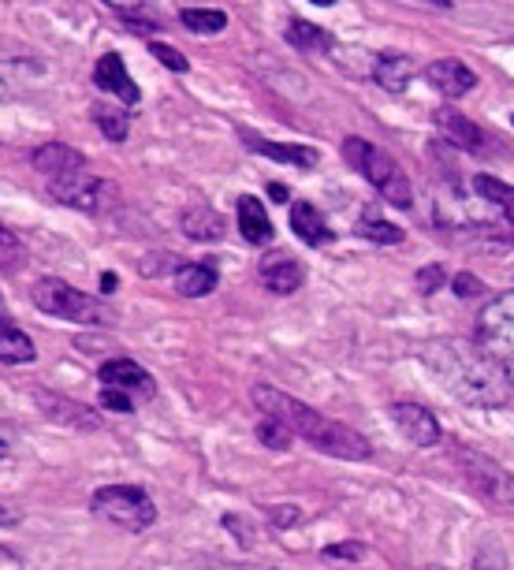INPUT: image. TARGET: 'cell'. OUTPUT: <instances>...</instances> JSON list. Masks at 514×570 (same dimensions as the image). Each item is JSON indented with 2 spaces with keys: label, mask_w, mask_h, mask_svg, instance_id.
I'll use <instances>...</instances> for the list:
<instances>
[{
  "label": "cell",
  "mask_w": 514,
  "mask_h": 570,
  "mask_svg": "<svg viewBox=\"0 0 514 570\" xmlns=\"http://www.w3.org/2000/svg\"><path fill=\"white\" fill-rule=\"evenodd\" d=\"M422 362L466 407L500 410L514 396V376L477 339H440L422 350Z\"/></svg>",
  "instance_id": "6da1fadb"
},
{
  "label": "cell",
  "mask_w": 514,
  "mask_h": 570,
  "mask_svg": "<svg viewBox=\"0 0 514 570\" xmlns=\"http://www.w3.org/2000/svg\"><path fill=\"white\" fill-rule=\"evenodd\" d=\"M254 402H258V410H265V418L284 422L294 436L310 441L317 451L333 455V459L365 462L373 455V444L365 441L359 429L336 422V418H325L321 410L306 407L302 399L287 396V392L273 388V384H254Z\"/></svg>",
  "instance_id": "7a4b0ae2"
},
{
  "label": "cell",
  "mask_w": 514,
  "mask_h": 570,
  "mask_svg": "<svg viewBox=\"0 0 514 570\" xmlns=\"http://www.w3.org/2000/svg\"><path fill=\"white\" fill-rule=\"evenodd\" d=\"M343 161L351 164L354 172H362L365 179L380 190V198H385L388 206H396V209H411L414 206L411 179H406V172L399 169L396 157L385 153L380 146H373V142H365V138L351 135V138H343Z\"/></svg>",
  "instance_id": "3957f363"
},
{
  "label": "cell",
  "mask_w": 514,
  "mask_h": 570,
  "mask_svg": "<svg viewBox=\"0 0 514 570\" xmlns=\"http://www.w3.org/2000/svg\"><path fill=\"white\" fill-rule=\"evenodd\" d=\"M93 515L112 525H120V530L127 533H142L150 530L156 522V507L146 488L138 485H109V488H98L90 499Z\"/></svg>",
  "instance_id": "277c9868"
},
{
  "label": "cell",
  "mask_w": 514,
  "mask_h": 570,
  "mask_svg": "<svg viewBox=\"0 0 514 570\" xmlns=\"http://www.w3.org/2000/svg\"><path fill=\"white\" fill-rule=\"evenodd\" d=\"M34 306L49 318H60V321H72V324H104V310L93 302L90 295H83L78 287H72L67 280H57V276H46L34 284Z\"/></svg>",
  "instance_id": "5b68a950"
},
{
  "label": "cell",
  "mask_w": 514,
  "mask_h": 570,
  "mask_svg": "<svg viewBox=\"0 0 514 570\" xmlns=\"http://www.w3.org/2000/svg\"><path fill=\"white\" fill-rule=\"evenodd\" d=\"M455 462L463 467V478L466 485L474 488L481 499H489L492 507H514V473H507L500 462H492L489 455L474 451V447H463L459 444L455 451Z\"/></svg>",
  "instance_id": "8992f818"
},
{
  "label": "cell",
  "mask_w": 514,
  "mask_h": 570,
  "mask_svg": "<svg viewBox=\"0 0 514 570\" xmlns=\"http://www.w3.org/2000/svg\"><path fill=\"white\" fill-rule=\"evenodd\" d=\"M477 344L514 376V295L492 298L477 318Z\"/></svg>",
  "instance_id": "52a82bcc"
},
{
  "label": "cell",
  "mask_w": 514,
  "mask_h": 570,
  "mask_svg": "<svg viewBox=\"0 0 514 570\" xmlns=\"http://www.w3.org/2000/svg\"><path fill=\"white\" fill-rule=\"evenodd\" d=\"M49 195L72 209L98 213L104 206V198H109V183L90 172H72V175H60V179H49Z\"/></svg>",
  "instance_id": "ba28073f"
},
{
  "label": "cell",
  "mask_w": 514,
  "mask_h": 570,
  "mask_svg": "<svg viewBox=\"0 0 514 570\" xmlns=\"http://www.w3.org/2000/svg\"><path fill=\"white\" fill-rule=\"evenodd\" d=\"M258 280H261V284H265L273 295H294L302 284H306V269H302V261L294 258V253L273 250V253H265V258H261Z\"/></svg>",
  "instance_id": "9c48e42d"
},
{
  "label": "cell",
  "mask_w": 514,
  "mask_h": 570,
  "mask_svg": "<svg viewBox=\"0 0 514 570\" xmlns=\"http://www.w3.org/2000/svg\"><path fill=\"white\" fill-rule=\"evenodd\" d=\"M34 402L41 407V414L49 418V422H60L67 429H78V433H98L101 429V418L93 414L90 407H83V402L67 399V396H57V392H34Z\"/></svg>",
  "instance_id": "30bf717a"
},
{
  "label": "cell",
  "mask_w": 514,
  "mask_h": 570,
  "mask_svg": "<svg viewBox=\"0 0 514 570\" xmlns=\"http://www.w3.org/2000/svg\"><path fill=\"white\" fill-rule=\"evenodd\" d=\"M391 422L399 425V433L406 436L414 447H432L440 444V422L432 410H425L422 402H396L391 407Z\"/></svg>",
  "instance_id": "8fae6325"
},
{
  "label": "cell",
  "mask_w": 514,
  "mask_h": 570,
  "mask_svg": "<svg viewBox=\"0 0 514 570\" xmlns=\"http://www.w3.org/2000/svg\"><path fill=\"white\" fill-rule=\"evenodd\" d=\"M101 381L104 388H120L127 392L130 399H153L156 396V384H153V373L142 370L138 362H130V358H112V362L101 365Z\"/></svg>",
  "instance_id": "7c38bea8"
},
{
  "label": "cell",
  "mask_w": 514,
  "mask_h": 570,
  "mask_svg": "<svg viewBox=\"0 0 514 570\" xmlns=\"http://www.w3.org/2000/svg\"><path fill=\"white\" fill-rule=\"evenodd\" d=\"M437 127H440V135L448 138V142H455L459 149H466V153H492V146H489L492 138L485 135L474 120H466L463 112L437 109Z\"/></svg>",
  "instance_id": "4fadbf2b"
},
{
  "label": "cell",
  "mask_w": 514,
  "mask_h": 570,
  "mask_svg": "<svg viewBox=\"0 0 514 570\" xmlns=\"http://www.w3.org/2000/svg\"><path fill=\"white\" fill-rule=\"evenodd\" d=\"M425 75H429L432 90H440L448 101L466 98V94L477 86V75L469 72L463 60H455V57H448V60H432V64L425 67Z\"/></svg>",
  "instance_id": "5bb4252c"
},
{
  "label": "cell",
  "mask_w": 514,
  "mask_h": 570,
  "mask_svg": "<svg viewBox=\"0 0 514 570\" xmlns=\"http://www.w3.org/2000/svg\"><path fill=\"white\" fill-rule=\"evenodd\" d=\"M30 164H34V172L49 175V179H60V175L83 172L86 169V157L78 153L75 146H67V142H46V146H38L30 153Z\"/></svg>",
  "instance_id": "9a60e30c"
},
{
  "label": "cell",
  "mask_w": 514,
  "mask_h": 570,
  "mask_svg": "<svg viewBox=\"0 0 514 570\" xmlns=\"http://www.w3.org/2000/svg\"><path fill=\"white\" fill-rule=\"evenodd\" d=\"M93 83H98L101 90L116 94L124 104H138V86H135V78L127 75L120 52H104V57L98 60V72H93Z\"/></svg>",
  "instance_id": "2e32d148"
},
{
  "label": "cell",
  "mask_w": 514,
  "mask_h": 570,
  "mask_svg": "<svg viewBox=\"0 0 514 570\" xmlns=\"http://www.w3.org/2000/svg\"><path fill=\"white\" fill-rule=\"evenodd\" d=\"M179 224H183V235L195 243H216V239H224V232H228V221H224L213 206H205V201L190 206Z\"/></svg>",
  "instance_id": "e0dca14e"
},
{
  "label": "cell",
  "mask_w": 514,
  "mask_h": 570,
  "mask_svg": "<svg viewBox=\"0 0 514 570\" xmlns=\"http://www.w3.org/2000/svg\"><path fill=\"white\" fill-rule=\"evenodd\" d=\"M291 232L299 235L306 247H328L336 239L333 227L325 224V216L317 213V206L310 201H291Z\"/></svg>",
  "instance_id": "ac0fdd59"
},
{
  "label": "cell",
  "mask_w": 514,
  "mask_h": 570,
  "mask_svg": "<svg viewBox=\"0 0 514 570\" xmlns=\"http://www.w3.org/2000/svg\"><path fill=\"white\" fill-rule=\"evenodd\" d=\"M239 232L250 247H265V243H273V221H268L265 206H261L254 195L239 198Z\"/></svg>",
  "instance_id": "d6986e66"
},
{
  "label": "cell",
  "mask_w": 514,
  "mask_h": 570,
  "mask_svg": "<svg viewBox=\"0 0 514 570\" xmlns=\"http://www.w3.org/2000/svg\"><path fill=\"white\" fill-rule=\"evenodd\" d=\"M216 284H221V273L209 261H187L176 269V292L183 298H205L216 292Z\"/></svg>",
  "instance_id": "ffe728a7"
},
{
  "label": "cell",
  "mask_w": 514,
  "mask_h": 570,
  "mask_svg": "<svg viewBox=\"0 0 514 570\" xmlns=\"http://www.w3.org/2000/svg\"><path fill=\"white\" fill-rule=\"evenodd\" d=\"M411 75H414V64L403 52H380L377 64H373V83L385 86L388 94H403L406 86H411Z\"/></svg>",
  "instance_id": "44dd1931"
},
{
  "label": "cell",
  "mask_w": 514,
  "mask_h": 570,
  "mask_svg": "<svg viewBox=\"0 0 514 570\" xmlns=\"http://www.w3.org/2000/svg\"><path fill=\"white\" fill-rule=\"evenodd\" d=\"M247 146L261 157H273L280 164H294V169H313L317 164V149L310 146H284V142H268V138L247 135Z\"/></svg>",
  "instance_id": "7402d4cb"
},
{
  "label": "cell",
  "mask_w": 514,
  "mask_h": 570,
  "mask_svg": "<svg viewBox=\"0 0 514 570\" xmlns=\"http://www.w3.org/2000/svg\"><path fill=\"white\" fill-rule=\"evenodd\" d=\"M38 358V350H34V339L26 336L23 329H15V324H4L0 329V362L4 365H26Z\"/></svg>",
  "instance_id": "603a6c76"
},
{
  "label": "cell",
  "mask_w": 514,
  "mask_h": 570,
  "mask_svg": "<svg viewBox=\"0 0 514 570\" xmlns=\"http://www.w3.org/2000/svg\"><path fill=\"white\" fill-rule=\"evenodd\" d=\"M474 190H477V195H481L485 201L500 206L503 213H507V221L514 224V187H507L503 179H496V175H477V179H474Z\"/></svg>",
  "instance_id": "cb8c5ba5"
},
{
  "label": "cell",
  "mask_w": 514,
  "mask_h": 570,
  "mask_svg": "<svg viewBox=\"0 0 514 570\" xmlns=\"http://www.w3.org/2000/svg\"><path fill=\"white\" fill-rule=\"evenodd\" d=\"M287 41H291L294 49H302V52H317V49L328 46V34L321 30L317 23L291 20V23H287Z\"/></svg>",
  "instance_id": "d4e9b609"
},
{
  "label": "cell",
  "mask_w": 514,
  "mask_h": 570,
  "mask_svg": "<svg viewBox=\"0 0 514 570\" xmlns=\"http://www.w3.org/2000/svg\"><path fill=\"white\" fill-rule=\"evenodd\" d=\"M179 20L190 34H221L228 26V15L216 12V8H187Z\"/></svg>",
  "instance_id": "484cf974"
},
{
  "label": "cell",
  "mask_w": 514,
  "mask_h": 570,
  "mask_svg": "<svg viewBox=\"0 0 514 570\" xmlns=\"http://www.w3.org/2000/svg\"><path fill=\"white\" fill-rule=\"evenodd\" d=\"M359 235H362V239H369V243H385V247H396V243L406 239L403 227L380 221V216H373V213H365L359 221Z\"/></svg>",
  "instance_id": "4316f807"
},
{
  "label": "cell",
  "mask_w": 514,
  "mask_h": 570,
  "mask_svg": "<svg viewBox=\"0 0 514 570\" xmlns=\"http://www.w3.org/2000/svg\"><path fill=\"white\" fill-rule=\"evenodd\" d=\"M93 124L101 127V135L109 138V142H124L127 138V112L124 109H104V104H98V109H93Z\"/></svg>",
  "instance_id": "83f0119b"
},
{
  "label": "cell",
  "mask_w": 514,
  "mask_h": 570,
  "mask_svg": "<svg viewBox=\"0 0 514 570\" xmlns=\"http://www.w3.org/2000/svg\"><path fill=\"white\" fill-rule=\"evenodd\" d=\"M26 265V250L20 243V235L8 232L4 224H0V269H8V273H20Z\"/></svg>",
  "instance_id": "f1b7e54d"
},
{
  "label": "cell",
  "mask_w": 514,
  "mask_h": 570,
  "mask_svg": "<svg viewBox=\"0 0 514 570\" xmlns=\"http://www.w3.org/2000/svg\"><path fill=\"white\" fill-rule=\"evenodd\" d=\"M291 429H287L284 422H276V418H261L258 422V441L265 447H273V451H287L291 447Z\"/></svg>",
  "instance_id": "f546056e"
},
{
  "label": "cell",
  "mask_w": 514,
  "mask_h": 570,
  "mask_svg": "<svg viewBox=\"0 0 514 570\" xmlns=\"http://www.w3.org/2000/svg\"><path fill=\"white\" fill-rule=\"evenodd\" d=\"M150 52L156 57V64H164V67H168V72H176V75H183V72H187V67H190V64H187V57H183L179 49L164 46V41H153Z\"/></svg>",
  "instance_id": "4dcf8cb0"
},
{
  "label": "cell",
  "mask_w": 514,
  "mask_h": 570,
  "mask_svg": "<svg viewBox=\"0 0 514 570\" xmlns=\"http://www.w3.org/2000/svg\"><path fill=\"white\" fill-rule=\"evenodd\" d=\"M101 407L112 410V414H130V410H135V399L120 388H101Z\"/></svg>",
  "instance_id": "1f68e13d"
},
{
  "label": "cell",
  "mask_w": 514,
  "mask_h": 570,
  "mask_svg": "<svg viewBox=\"0 0 514 570\" xmlns=\"http://www.w3.org/2000/svg\"><path fill=\"white\" fill-rule=\"evenodd\" d=\"M443 280H448V273H443V265H425L422 273H417V292L422 295H432V292H440L443 287Z\"/></svg>",
  "instance_id": "d6a6232c"
},
{
  "label": "cell",
  "mask_w": 514,
  "mask_h": 570,
  "mask_svg": "<svg viewBox=\"0 0 514 570\" xmlns=\"http://www.w3.org/2000/svg\"><path fill=\"white\" fill-rule=\"evenodd\" d=\"M474 570H507V563H503V552L496 545H485L481 552H477Z\"/></svg>",
  "instance_id": "836d02e7"
},
{
  "label": "cell",
  "mask_w": 514,
  "mask_h": 570,
  "mask_svg": "<svg viewBox=\"0 0 514 570\" xmlns=\"http://www.w3.org/2000/svg\"><path fill=\"white\" fill-rule=\"evenodd\" d=\"M451 287H455L459 298H477V295H485V284H481V280H477L474 273H459L455 284H451Z\"/></svg>",
  "instance_id": "e575fe53"
},
{
  "label": "cell",
  "mask_w": 514,
  "mask_h": 570,
  "mask_svg": "<svg viewBox=\"0 0 514 570\" xmlns=\"http://www.w3.org/2000/svg\"><path fill=\"white\" fill-rule=\"evenodd\" d=\"M365 556V545H333L325 548V559H359Z\"/></svg>",
  "instance_id": "d590c367"
},
{
  "label": "cell",
  "mask_w": 514,
  "mask_h": 570,
  "mask_svg": "<svg viewBox=\"0 0 514 570\" xmlns=\"http://www.w3.org/2000/svg\"><path fill=\"white\" fill-rule=\"evenodd\" d=\"M124 20H127V30H135V34H153L156 30V23L135 20V15H124Z\"/></svg>",
  "instance_id": "8d00e7d4"
},
{
  "label": "cell",
  "mask_w": 514,
  "mask_h": 570,
  "mask_svg": "<svg viewBox=\"0 0 514 570\" xmlns=\"http://www.w3.org/2000/svg\"><path fill=\"white\" fill-rule=\"evenodd\" d=\"M0 570H23V563L15 559V552H8L4 545H0Z\"/></svg>",
  "instance_id": "74e56055"
},
{
  "label": "cell",
  "mask_w": 514,
  "mask_h": 570,
  "mask_svg": "<svg viewBox=\"0 0 514 570\" xmlns=\"http://www.w3.org/2000/svg\"><path fill=\"white\" fill-rule=\"evenodd\" d=\"M273 519L291 525V522H299V511H294V507H273Z\"/></svg>",
  "instance_id": "f35d334b"
},
{
  "label": "cell",
  "mask_w": 514,
  "mask_h": 570,
  "mask_svg": "<svg viewBox=\"0 0 514 570\" xmlns=\"http://www.w3.org/2000/svg\"><path fill=\"white\" fill-rule=\"evenodd\" d=\"M116 284H120V280L112 276V273H104V276H101V292H104V295H112V292H116Z\"/></svg>",
  "instance_id": "ab89813d"
},
{
  "label": "cell",
  "mask_w": 514,
  "mask_h": 570,
  "mask_svg": "<svg viewBox=\"0 0 514 570\" xmlns=\"http://www.w3.org/2000/svg\"><path fill=\"white\" fill-rule=\"evenodd\" d=\"M268 195H273V198H280L284 206H287V190L280 187V183H273V187H268Z\"/></svg>",
  "instance_id": "60d3db41"
},
{
  "label": "cell",
  "mask_w": 514,
  "mask_h": 570,
  "mask_svg": "<svg viewBox=\"0 0 514 570\" xmlns=\"http://www.w3.org/2000/svg\"><path fill=\"white\" fill-rule=\"evenodd\" d=\"M20 519V511H0V522H15Z\"/></svg>",
  "instance_id": "b9f144b4"
},
{
  "label": "cell",
  "mask_w": 514,
  "mask_h": 570,
  "mask_svg": "<svg viewBox=\"0 0 514 570\" xmlns=\"http://www.w3.org/2000/svg\"><path fill=\"white\" fill-rule=\"evenodd\" d=\"M8 324V310H4V295H0V329Z\"/></svg>",
  "instance_id": "7bdbcfd3"
},
{
  "label": "cell",
  "mask_w": 514,
  "mask_h": 570,
  "mask_svg": "<svg viewBox=\"0 0 514 570\" xmlns=\"http://www.w3.org/2000/svg\"><path fill=\"white\" fill-rule=\"evenodd\" d=\"M422 4H432V8H448L451 0H422Z\"/></svg>",
  "instance_id": "ee69618b"
},
{
  "label": "cell",
  "mask_w": 514,
  "mask_h": 570,
  "mask_svg": "<svg viewBox=\"0 0 514 570\" xmlns=\"http://www.w3.org/2000/svg\"><path fill=\"white\" fill-rule=\"evenodd\" d=\"M313 4H333V0H313Z\"/></svg>",
  "instance_id": "f6af8a7d"
}]
</instances>
